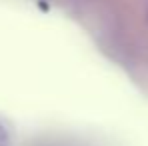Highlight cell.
<instances>
[{
	"label": "cell",
	"instance_id": "obj_1",
	"mask_svg": "<svg viewBox=\"0 0 148 146\" xmlns=\"http://www.w3.org/2000/svg\"><path fill=\"white\" fill-rule=\"evenodd\" d=\"M8 142V136H6V130H4V126L0 124V146H6Z\"/></svg>",
	"mask_w": 148,
	"mask_h": 146
}]
</instances>
